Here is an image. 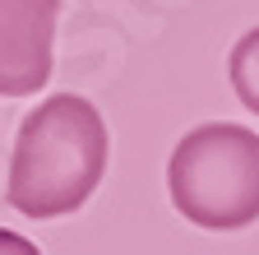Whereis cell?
I'll return each instance as SVG.
<instances>
[{
	"instance_id": "obj_1",
	"label": "cell",
	"mask_w": 259,
	"mask_h": 255,
	"mask_svg": "<svg viewBox=\"0 0 259 255\" xmlns=\"http://www.w3.org/2000/svg\"><path fill=\"white\" fill-rule=\"evenodd\" d=\"M107 121L79 93H51L32 107L14 135L5 200L23 218H65L107 176Z\"/></svg>"
},
{
	"instance_id": "obj_2",
	"label": "cell",
	"mask_w": 259,
	"mask_h": 255,
	"mask_svg": "<svg viewBox=\"0 0 259 255\" xmlns=\"http://www.w3.org/2000/svg\"><path fill=\"white\" fill-rule=\"evenodd\" d=\"M167 195L204 232H241L259 223V135L232 121L185 130L167 158Z\"/></svg>"
},
{
	"instance_id": "obj_3",
	"label": "cell",
	"mask_w": 259,
	"mask_h": 255,
	"mask_svg": "<svg viewBox=\"0 0 259 255\" xmlns=\"http://www.w3.org/2000/svg\"><path fill=\"white\" fill-rule=\"evenodd\" d=\"M60 0H0V98H32L56 65Z\"/></svg>"
},
{
	"instance_id": "obj_4",
	"label": "cell",
	"mask_w": 259,
	"mask_h": 255,
	"mask_svg": "<svg viewBox=\"0 0 259 255\" xmlns=\"http://www.w3.org/2000/svg\"><path fill=\"white\" fill-rule=\"evenodd\" d=\"M227 79H232V93L241 98L245 112L259 116V28L241 33V42L227 56Z\"/></svg>"
},
{
	"instance_id": "obj_5",
	"label": "cell",
	"mask_w": 259,
	"mask_h": 255,
	"mask_svg": "<svg viewBox=\"0 0 259 255\" xmlns=\"http://www.w3.org/2000/svg\"><path fill=\"white\" fill-rule=\"evenodd\" d=\"M0 255H42V250L32 246L23 232H10V228H0Z\"/></svg>"
}]
</instances>
